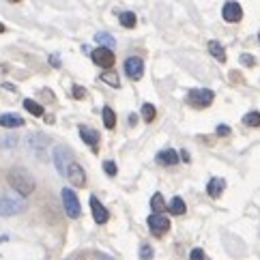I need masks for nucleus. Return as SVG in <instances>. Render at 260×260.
I'll return each mask as SVG.
<instances>
[{
	"label": "nucleus",
	"mask_w": 260,
	"mask_h": 260,
	"mask_svg": "<svg viewBox=\"0 0 260 260\" xmlns=\"http://www.w3.org/2000/svg\"><path fill=\"white\" fill-rule=\"evenodd\" d=\"M7 181L9 185L20 193L22 198L26 196H30V193L35 191V181H32V176L28 170H24V168H11L7 172Z\"/></svg>",
	"instance_id": "1"
},
{
	"label": "nucleus",
	"mask_w": 260,
	"mask_h": 260,
	"mask_svg": "<svg viewBox=\"0 0 260 260\" xmlns=\"http://www.w3.org/2000/svg\"><path fill=\"white\" fill-rule=\"evenodd\" d=\"M148 228H151L155 237H161L170 230V219L166 215H151L148 217Z\"/></svg>",
	"instance_id": "9"
},
{
	"label": "nucleus",
	"mask_w": 260,
	"mask_h": 260,
	"mask_svg": "<svg viewBox=\"0 0 260 260\" xmlns=\"http://www.w3.org/2000/svg\"><path fill=\"white\" fill-rule=\"evenodd\" d=\"M104 170H106V174L108 176H116V172H118V168H116V164L114 161H104Z\"/></svg>",
	"instance_id": "26"
},
{
	"label": "nucleus",
	"mask_w": 260,
	"mask_h": 260,
	"mask_svg": "<svg viewBox=\"0 0 260 260\" xmlns=\"http://www.w3.org/2000/svg\"><path fill=\"white\" fill-rule=\"evenodd\" d=\"M215 99V92L211 88H193L187 92V104L191 108H209Z\"/></svg>",
	"instance_id": "3"
},
{
	"label": "nucleus",
	"mask_w": 260,
	"mask_h": 260,
	"mask_svg": "<svg viewBox=\"0 0 260 260\" xmlns=\"http://www.w3.org/2000/svg\"><path fill=\"white\" fill-rule=\"evenodd\" d=\"M26 209V200L24 198H13L7 196V193H0V215L3 217H11L17 215Z\"/></svg>",
	"instance_id": "2"
},
{
	"label": "nucleus",
	"mask_w": 260,
	"mask_h": 260,
	"mask_svg": "<svg viewBox=\"0 0 260 260\" xmlns=\"http://www.w3.org/2000/svg\"><path fill=\"white\" fill-rule=\"evenodd\" d=\"M181 157H183L185 161H189V153H187V151H181Z\"/></svg>",
	"instance_id": "34"
},
{
	"label": "nucleus",
	"mask_w": 260,
	"mask_h": 260,
	"mask_svg": "<svg viewBox=\"0 0 260 260\" xmlns=\"http://www.w3.org/2000/svg\"><path fill=\"white\" fill-rule=\"evenodd\" d=\"M226 189V181L224 179H219V176H215V179H211L209 185H207V193L211 198H219L221 193H224Z\"/></svg>",
	"instance_id": "14"
},
{
	"label": "nucleus",
	"mask_w": 260,
	"mask_h": 260,
	"mask_svg": "<svg viewBox=\"0 0 260 260\" xmlns=\"http://www.w3.org/2000/svg\"><path fill=\"white\" fill-rule=\"evenodd\" d=\"M0 125L7 127V129L22 127L24 125V118L22 116H15V114H3V116H0Z\"/></svg>",
	"instance_id": "16"
},
{
	"label": "nucleus",
	"mask_w": 260,
	"mask_h": 260,
	"mask_svg": "<svg viewBox=\"0 0 260 260\" xmlns=\"http://www.w3.org/2000/svg\"><path fill=\"white\" fill-rule=\"evenodd\" d=\"M189 260H207V258H204V252H202V249H200V247H196V249H191Z\"/></svg>",
	"instance_id": "30"
},
{
	"label": "nucleus",
	"mask_w": 260,
	"mask_h": 260,
	"mask_svg": "<svg viewBox=\"0 0 260 260\" xmlns=\"http://www.w3.org/2000/svg\"><path fill=\"white\" fill-rule=\"evenodd\" d=\"M151 209H153L155 215H161L164 211H168V204H166V200H164L161 193H153V198H151Z\"/></svg>",
	"instance_id": "17"
},
{
	"label": "nucleus",
	"mask_w": 260,
	"mask_h": 260,
	"mask_svg": "<svg viewBox=\"0 0 260 260\" xmlns=\"http://www.w3.org/2000/svg\"><path fill=\"white\" fill-rule=\"evenodd\" d=\"M209 52H211V56L215 60L226 62V50H224V45H221L219 41H209Z\"/></svg>",
	"instance_id": "15"
},
{
	"label": "nucleus",
	"mask_w": 260,
	"mask_h": 260,
	"mask_svg": "<svg viewBox=\"0 0 260 260\" xmlns=\"http://www.w3.org/2000/svg\"><path fill=\"white\" fill-rule=\"evenodd\" d=\"M258 41H260V32H258Z\"/></svg>",
	"instance_id": "36"
},
{
	"label": "nucleus",
	"mask_w": 260,
	"mask_h": 260,
	"mask_svg": "<svg viewBox=\"0 0 260 260\" xmlns=\"http://www.w3.org/2000/svg\"><path fill=\"white\" fill-rule=\"evenodd\" d=\"M168 209H170V213L172 215H185V211H187V207H185V202H183V198H172V202L168 204Z\"/></svg>",
	"instance_id": "19"
},
{
	"label": "nucleus",
	"mask_w": 260,
	"mask_h": 260,
	"mask_svg": "<svg viewBox=\"0 0 260 260\" xmlns=\"http://www.w3.org/2000/svg\"><path fill=\"white\" fill-rule=\"evenodd\" d=\"M54 161H56V168H58V172L64 176V174H67V166H69L71 161H76V159H73V155H71L69 148L58 146L56 151H54Z\"/></svg>",
	"instance_id": "8"
},
{
	"label": "nucleus",
	"mask_w": 260,
	"mask_h": 260,
	"mask_svg": "<svg viewBox=\"0 0 260 260\" xmlns=\"http://www.w3.org/2000/svg\"><path fill=\"white\" fill-rule=\"evenodd\" d=\"M5 30H7V26H5V24H0V32H5Z\"/></svg>",
	"instance_id": "35"
},
{
	"label": "nucleus",
	"mask_w": 260,
	"mask_h": 260,
	"mask_svg": "<svg viewBox=\"0 0 260 260\" xmlns=\"http://www.w3.org/2000/svg\"><path fill=\"white\" fill-rule=\"evenodd\" d=\"M125 73H127V78H132V80H140L144 76V60L138 56H129L125 60Z\"/></svg>",
	"instance_id": "6"
},
{
	"label": "nucleus",
	"mask_w": 260,
	"mask_h": 260,
	"mask_svg": "<svg viewBox=\"0 0 260 260\" xmlns=\"http://www.w3.org/2000/svg\"><path fill=\"white\" fill-rule=\"evenodd\" d=\"M101 80H104L106 84L114 86V88H118V86H120V80H118V76H116V73H112V71H106L104 76H101Z\"/></svg>",
	"instance_id": "25"
},
{
	"label": "nucleus",
	"mask_w": 260,
	"mask_h": 260,
	"mask_svg": "<svg viewBox=\"0 0 260 260\" xmlns=\"http://www.w3.org/2000/svg\"><path fill=\"white\" fill-rule=\"evenodd\" d=\"M90 211H92V217H95L97 224H106V221L110 219L108 209L99 202V198H97V196H90Z\"/></svg>",
	"instance_id": "11"
},
{
	"label": "nucleus",
	"mask_w": 260,
	"mask_h": 260,
	"mask_svg": "<svg viewBox=\"0 0 260 260\" xmlns=\"http://www.w3.org/2000/svg\"><path fill=\"white\" fill-rule=\"evenodd\" d=\"M217 134H219V136H228V134H230V127H228V125H219V127H217Z\"/></svg>",
	"instance_id": "32"
},
{
	"label": "nucleus",
	"mask_w": 260,
	"mask_h": 260,
	"mask_svg": "<svg viewBox=\"0 0 260 260\" xmlns=\"http://www.w3.org/2000/svg\"><path fill=\"white\" fill-rule=\"evenodd\" d=\"M60 196H62V204H64V213H67L71 219H78L80 213H82V209H80V200H78V196H76V191L69 189V187H64V189L60 191Z\"/></svg>",
	"instance_id": "4"
},
{
	"label": "nucleus",
	"mask_w": 260,
	"mask_h": 260,
	"mask_svg": "<svg viewBox=\"0 0 260 260\" xmlns=\"http://www.w3.org/2000/svg\"><path fill=\"white\" fill-rule=\"evenodd\" d=\"M101 114H104V125L106 129H114L116 127V112L110 106H106L104 110H101Z\"/></svg>",
	"instance_id": "18"
},
{
	"label": "nucleus",
	"mask_w": 260,
	"mask_h": 260,
	"mask_svg": "<svg viewBox=\"0 0 260 260\" xmlns=\"http://www.w3.org/2000/svg\"><path fill=\"white\" fill-rule=\"evenodd\" d=\"M15 140H17L15 136H7V138H3V140H0V144H3V146H7V144H15Z\"/></svg>",
	"instance_id": "31"
},
{
	"label": "nucleus",
	"mask_w": 260,
	"mask_h": 260,
	"mask_svg": "<svg viewBox=\"0 0 260 260\" xmlns=\"http://www.w3.org/2000/svg\"><path fill=\"white\" fill-rule=\"evenodd\" d=\"M155 159L159 166H176L179 164V153H176L174 148H164V151L157 153Z\"/></svg>",
	"instance_id": "12"
},
{
	"label": "nucleus",
	"mask_w": 260,
	"mask_h": 260,
	"mask_svg": "<svg viewBox=\"0 0 260 260\" xmlns=\"http://www.w3.org/2000/svg\"><path fill=\"white\" fill-rule=\"evenodd\" d=\"M243 123L247 127H260V112H247L243 116Z\"/></svg>",
	"instance_id": "24"
},
{
	"label": "nucleus",
	"mask_w": 260,
	"mask_h": 260,
	"mask_svg": "<svg viewBox=\"0 0 260 260\" xmlns=\"http://www.w3.org/2000/svg\"><path fill=\"white\" fill-rule=\"evenodd\" d=\"M118 20H120V26H125V28H134L136 22H138L134 11H120L118 13Z\"/></svg>",
	"instance_id": "20"
},
{
	"label": "nucleus",
	"mask_w": 260,
	"mask_h": 260,
	"mask_svg": "<svg viewBox=\"0 0 260 260\" xmlns=\"http://www.w3.org/2000/svg\"><path fill=\"white\" fill-rule=\"evenodd\" d=\"M155 116H157V110H155V106H151V104H144L142 106V120L146 125H151L153 120H155Z\"/></svg>",
	"instance_id": "22"
},
{
	"label": "nucleus",
	"mask_w": 260,
	"mask_h": 260,
	"mask_svg": "<svg viewBox=\"0 0 260 260\" xmlns=\"http://www.w3.org/2000/svg\"><path fill=\"white\" fill-rule=\"evenodd\" d=\"M241 64H245V67H254L256 58L252 56V54H241Z\"/></svg>",
	"instance_id": "28"
},
{
	"label": "nucleus",
	"mask_w": 260,
	"mask_h": 260,
	"mask_svg": "<svg viewBox=\"0 0 260 260\" xmlns=\"http://www.w3.org/2000/svg\"><path fill=\"white\" fill-rule=\"evenodd\" d=\"M67 179L76 185V187H84L86 185V172L82 170V166L78 164V161H71L69 166H67Z\"/></svg>",
	"instance_id": "7"
},
{
	"label": "nucleus",
	"mask_w": 260,
	"mask_h": 260,
	"mask_svg": "<svg viewBox=\"0 0 260 260\" xmlns=\"http://www.w3.org/2000/svg\"><path fill=\"white\" fill-rule=\"evenodd\" d=\"M221 17H224L226 22H241V17H243V9H241L239 3H226L224 9H221Z\"/></svg>",
	"instance_id": "10"
},
{
	"label": "nucleus",
	"mask_w": 260,
	"mask_h": 260,
	"mask_svg": "<svg viewBox=\"0 0 260 260\" xmlns=\"http://www.w3.org/2000/svg\"><path fill=\"white\" fill-rule=\"evenodd\" d=\"M52 64H54V67H60V60H58V56H52Z\"/></svg>",
	"instance_id": "33"
},
{
	"label": "nucleus",
	"mask_w": 260,
	"mask_h": 260,
	"mask_svg": "<svg viewBox=\"0 0 260 260\" xmlns=\"http://www.w3.org/2000/svg\"><path fill=\"white\" fill-rule=\"evenodd\" d=\"M95 41L101 43L99 48H108V50H110V45H114V37L108 35V32H97V35H95Z\"/></svg>",
	"instance_id": "23"
},
{
	"label": "nucleus",
	"mask_w": 260,
	"mask_h": 260,
	"mask_svg": "<svg viewBox=\"0 0 260 260\" xmlns=\"http://www.w3.org/2000/svg\"><path fill=\"white\" fill-rule=\"evenodd\" d=\"M73 97H76V99H86V88L76 84V86H73Z\"/></svg>",
	"instance_id": "29"
},
{
	"label": "nucleus",
	"mask_w": 260,
	"mask_h": 260,
	"mask_svg": "<svg viewBox=\"0 0 260 260\" xmlns=\"http://www.w3.org/2000/svg\"><path fill=\"white\" fill-rule=\"evenodd\" d=\"M140 258L142 260H153V247L151 245H142L140 247Z\"/></svg>",
	"instance_id": "27"
},
{
	"label": "nucleus",
	"mask_w": 260,
	"mask_h": 260,
	"mask_svg": "<svg viewBox=\"0 0 260 260\" xmlns=\"http://www.w3.org/2000/svg\"><path fill=\"white\" fill-rule=\"evenodd\" d=\"M80 138L92 148V151H97V146H99V134L95 132V129L80 125Z\"/></svg>",
	"instance_id": "13"
},
{
	"label": "nucleus",
	"mask_w": 260,
	"mask_h": 260,
	"mask_svg": "<svg viewBox=\"0 0 260 260\" xmlns=\"http://www.w3.org/2000/svg\"><path fill=\"white\" fill-rule=\"evenodd\" d=\"M24 108L28 110V112L32 114V116H43V106L41 104H37V101H32V99H24Z\"/></svg>",
	"instance_id": "21"
},
{
	"label": "nucleus",
	"mask_w": 260,
	"mask_h": 260,
	"mask_svg": "<svg viewBox=\"0 0 260 260\" xmlns=\"http://www.w3.org/2000/svg\"><path fill=\"white\" fill-rule=\"evenodd\" d=\"M90 58L95 64H99V67H104V69H110L114 64V52L112 50H108V48H97V50H92L90 54Z\"/></svg>",
	"instance_id": "5"
}]
</instances>
